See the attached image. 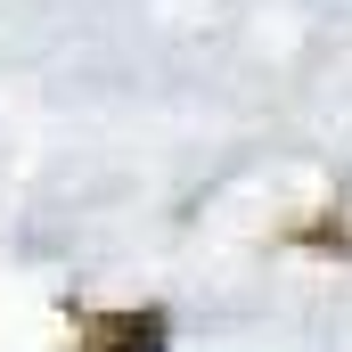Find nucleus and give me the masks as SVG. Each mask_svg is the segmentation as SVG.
Segmentation results:
<instances>
[{
	"mask_svg": "<svg viewBox=\"0 0 352 352\" xmlns=\"http://www.w3.org/2000/svg\"><path fill=\"white\" fill-rule=\"evenodd\" d=\"M90 352H164V328L156 320H115L107 344H90Z\"/></svg>",
	"mask_w": 352,
	"mask_h": 352,
	"instance_id": "1",
	"label": "nucleus"
}]
</instances>
